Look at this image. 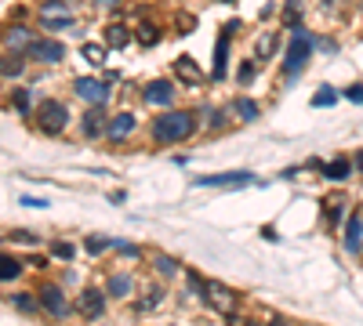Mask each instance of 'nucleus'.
<instances>
[{"label": "nucleus", "instance_id": "f257e3e1", "mask_svg": "<svg viewBox=\"0 0 363 326\" xmlns=\"http://www.w3.org/2000/svg\"><path fill=\"white\" fill-rule=\"evenodd\" d=\"M200 127V112L193 109H164L160 117L149 123V138L156 145H178L185 138H193Z\"/></svg>", "mask_w": 363, "mask_h": 326}, {"label": "nucleus", "instance_id": "f03ea898", "mask_svg": "<svg viewBox=\"0 0 363 326\" xmlns=\"http://www.w3.org/2000/svg\"><path fill=\"white\" fill-rule=\"evenodd\" d=\"M316 40H320V37H312L305 26L291 29V40H287V47H283V62H280L283 80H287V84H294V80L302 76V69L309 65L312 51H316Z\"/></svg>", "mask_w": 363, "mask_h": 326}, {"label": "nucleus", "instance_id": "7ed1b4c3", "mask_svg": "<svg viewBox=\"0 0 363 326\" xmlns=\"http://www.w3.org/2000/svg\"><path fill=\"white\" fill-rule=\"evenodd\" d=\"M37 127L47 138H58L62 130L69 127V105L58 102V98H44V102L37 105Z\"/></svg>", "mask_w": 363, "mask_h": 326}, {"label": "nucleus", "instance_id": "20e7f679", "mask_svg": "<svg viewBox=\"0 0 363 326\" xmlns=\"http://www.w3.org/2000/svg\"><path fill=\"white\" fill-rule=\"evenodd\" d=\"M196 189H247V185H258V174L251 171H222V174H200L193 178Z\"/></svg>", "mask_w": 363, "mask_h": 326}, {"label": "nucleus", "instance_id": "39448f33", "mask_svg": "<svg viewBox=\"0 0 363 326\" xmlns=\"http://www.w3.org/2000/svg\"><path fill=\"white\" fill-rule=\"evenodd\" d=\"M76 15H73V4L69 0H47L40 8V26L47 33H58V29H73Z\"/></svg>", "mask_w": 363, "mask_h": 326}, {"label": "nucleus", "instance_id": "423d86ee", "mask_svg": "<svg viewBox=\"0 0 363 326\" xmlns=\"http://www.w3.org/2000/svg\"><path fill=\"white\" fill-rule=\"evenodd\" d=\"M37 298H40V308H44L47 316H55V319H69L73 304H69L66 290H62L58 283H40V286H37Z\"/></svg>", "mask_w": 363, "mask_h": 326}, {"label": "nucleus", "instance_id": "0eeeda50", "mask_svg": "<svg viewBox=\"0 0 363 326\" xmlns=\"http://www.w3.org/2000/svg\"><path fill=\"white\" fill-rule=\"evenodd\" d=\"M73 94L81 98L84 105H105L109 102V84L102 76H76L73 80Z\"/></svg>", "mask_w": 363, "mask_h": 326}, {"label": "nucleus", "instance_id": "6e6552de", "mask_svg": "<svg viewBox=\"0 0 363 326\" xmlns=\"http://www.w3.org/2000/svg\"><path fill=\"white\" fill-rule=\"evenodd\" d=\"M138 130V117L135 112H117V117H109V127H105V141L109 145H128Z\"/></svg>", "mask_w": 363, "mask_h": 326}, {"label": "nucleus", "instance_id": "1a4fd4ad", "mask_svg": "<svg viewBox=\"0 0 363 326\" xmlns=\"http://www.w3.org/2000/svg\"><path fill=\"white\" fill-rule=\"evenodd\" d=\"M175 98H178V91L171 80H149V84L142 87V102L156 105V109H175Z\"/></svg>", "mask_w": 363, "mask_h": 326}, {"label": "nucleus", "instance_id": "9d476101", "mask_svg": "<svg viewBox=\"0 0 363 326\" xmlns=\"http://www.w3.org/2000/svg\"><path fill=\"white\" fill-rule=\"evenodd\" d=\"M105 298H109L105 290H99V286H87V290H81V298H76V312H81L87 323L102 319V312H105Z\"/></svg>", "mask_w": 363, "mask_h": 326}, {"label": "nucleus", "instance_id": "9b49d317", "mask_svg": "<svg viewBox=\"0 0 363 326\" xmlns=\"http://www.w3.org/2000/svg\"><path fill=\"white\" fill-rule=\"evenodd\" d=\"M203 301H208V304L214 308V312L233 316V312H236V301H240V293L229 290L226 283H208V298H203Z\"/></svg>", "mask_w": 363, "mask_h": 326}, {"label": "nucleus", "instance_id": "f8f14e48", "mask_svg": "<svg viewBox=\"0 0 363 326\" xmlns=\"http://www.w3.org/2000/svg\"><path fill=\"white\" fill-rule=\"evenodd\" d=\"M105 127H109L105 105H87V112L81 117V135L84 138H105Z\"/></svg>", "mask_w": 363, "mask_h": 326}, {"label": "nucleus", "instance_id": "ddd939ff", "mask_svg": "<svg viewBox=\"0 0 363 326\" xmlns=\"http://www.w3.org/2000/svg\"><path fill=\"white\" fill-rule=\"evenodd\" d=\"M29 58L44 62V65H58L62 58H66V44H58V40H33V47H29Z\"/></svg>", "mask_w": 363, "mask_h": 326}, {"label": "nucleus", "instance_id": "4468645a", "mask_svg": "<svg viewBox=\"0 0 363 326\" xmlns=\"http://www.w3.org/2000/svg\"><path fill=\"white\" fill-rule=\"evenodd\" d=\"M33 33L26 26H8L4 29V51H15V55H29V47H33Z\"/></svg>", "mask_w": 363, "mask_h": 326}, {"label": "nucleus", "instance_id": "2eb2a0df", "mask_svg": "<svg viewBox=\"0 0 363 326\" xmlns=\"http://www.w3.org/2000/svg\"><path fill=\"white\" fill-rule=\"evenodd\" d=\"M175 76L182 80V84H189V87H203L211 76H203L200 73V65L189 58V55H182V58H175Z\"/></svg>", "mask_w": 363, "mask_h": 326}, {"label": "nucleus", "instance_id": "dca6fc26", "mask_svg": "<svg viewBox=\"0 0 363 326\" xmlns=\"http://www.w3.org/2000/svg\"><path fill=\"white\" fill-rule=\"evenodd\" d=\"M229 76V33H222L214 44V65H211V80L214 84H222V80Z\"/></svg>", "mask_w": 363, "mask_h": 326}, {"label": "nucleus", "instance_id": "f3484780", "mask_svg": "<svg viewBox=\"0 0 363 326\" xmlns=\"http://www.w3.org/2000/svg\"><path fill=\"white\" fill-rule=\"evenodd\" d=\"M320 171H323L327 182H345V178H349V174L356 171V163H353V160H345V156H335L330 163H323Z\"/></svg>", "mask_w": 363, "mask_h": 326}, {"label": "nucleus", "instance_id": "a211bd4d", "mask_svg": "<svg viewBox=\"0 0 363 326\" xmlns=\"http://www.w3.org/2000/svg\"><path fill=\"white\" fill-rule=\"evenodd\" d=\"M131 272H113V275H109V283H105V293H109V298H113V301H120V298H128V293H131Z\"/></svg>", "mask_w": 363, "mask_h": 326}, {"label": "nucleus", "instance_id": "6ab92c4d", "mask_svg": "<svg viewBox=\"0 0 363 326\" xmlns=\"http://www.w3.org/2000/svg\"><path fill=\"white\" fill-rule=\"evenodd\" d=\"M360 239H363V218L349 214V221H345V250L360 254Z\"/></svg>", "mask_w": 363, "mask_h": 326}, {"label": "nucleus", "instance_id": "aec40b11", "mask_svg": "<svg viewBox=\"0 0 363 326\" xmlns=\"http://www.w3.org/2000/svg\"><path fill=\"white\" fill-rule=\"evenodd\" d=\"M131 40H135V33L124 26V22H109V26H105V44H109V47H128Z\"/></svg>", "mask_w": 363, "mask_h": 326}, {"label": "nucleus", "instance_id": "412c9836", "mask_svg": "<svg viewBox=\"0 0 363 326\" xmlns=\"http://www.w3.org/2000/svg\"><path fill=\"white\" fill-rule=\"evenodd\" d=\"M4 301H8L11 308H19L22 316H33V312H40V298H37V293H8Z\"/></svg>", "mask_w": 363, "mask_h": 326}, {"label": "nucleus", "instance_id": "4be33fe9", "mask_svg": "<svg viewBox=\"0 0 363 326\" xmlns=\"http://www.w3.org/2000/svg\"><path fill=\"white\" fill-rule=\"evenodd\" d=\"M338 98H341V91H338V87L323 84V87H316V94L309 98V105H312V109H330V105L338 102Z\"/></svg>", "mask_w": 363, "mask_h": 326}, {"label": "nucleus", "instance_id": "5701e85b", "mask_svg": "<svg viewBox=\"0 0 363 326\" xmlns=\"http://www.w3.org/2000/svg\"><path fill=\"white\" fill-rule=\"evenodd\" d=\"M153 268H156V275H164V280H171V275L185 272V268H182L171 254H156V257H153Z\"/></svg>", "mask_w": 363, "mask_h": 326}, {"label": "nucleus", "instance_id": "b1692460", "mask_svg": "<svg viewBox=\"0 0 363 326\" xmlns=\"http://www.w3.org/2000/svg\"><path fill=\"white\" fill-rule=\"evenodd\" d=\"M22 261L19 257H11V254H4V257H0V280H4V283H15V280H19V275H22Z\"/></svg>", "mask_w": 363, "mask_h": 326}, {"label": "nucleus", "instance_id": "393cba45", "mask_svg": "<svg viewBox=\"0 0 363 326\" xmlns=\"http://www.w3.org/2000/svg\"><path fill=\"white\" fill-rule=\"evenodd\" d=\"M81 55L91 62V65H105V55H109V44H94V40H87V44H81Z\"/></svg>", "mask_w": 363, "mask_h": 326}, {"label": "nucleus", "instance_id": "a878e982", "mask_svg": "<svg viewBox=\"0 0 363 326\" xmlns=\"http://www.w3.org/2000/svg\"><path fill=\"white\" fill-rule=\"evenodd\" d=\"M276 55V37H273V33H262V37L255 40V58L258 62H269Z\"/></svg>", "mask_w": 363, "mask_h": 326}, {"label": "nucleus", "instance_id": "bb28decb", "mask_svg": "<svg viewBox=\"0 0 363 326\" xmlns=\"http://www.w3.org/2000/svg\"><path fill=\"white\" fill-rule=\"evenodd\" d=\"M233 112H236V117H240L244 123L258 120V105L251 102V98H233Z\"/></svg>", "mask_w": 363, "mask_h": 326}, {"label": "nucleus", "instance_id": "cd10ccee", "mask_svg": "<svg viewBox=\"0 0 363 326\" xmlns=\"http://www.w3.org/2000/svg\"><path fill=\"white\" fill-rule=\"evenodd\" d=\"M0 73H4L8 80H19L22 73H26V62H22V55H4V69H0Z\"/></svg>", "mask_w": 363, "mask_h": 326}, {"label": "nucleus", "instance_id": "c85d7f7f", "mask_svg": "<svg viewBox=\"0 0 363 326\" xmlns=\"http://www.w3.org/2000/svg\"><path fill=\"white\" fill-rule=\"evenodd\" d=\"M51 257L73 261V257H76V243H69V239H51Z\"/></svg>", "mask_w": 363, "mask_h": 326}, {"label": "nucleus", "instance_id": "c756f323", "mask_svg": "<svg viewBox=\"0 0 363 326\" xmlns=\"http://www.w3.org/2000/svg\"><path fill=\"white\" fill-rule=\"evenodd\" d=\"M258 76V62H240V73H236V84L240 87H251Z\"/></svg>", "mask_w": 363, "mask_h": 326}, {"label": "nucleus", "instance_id": "7c9ffc66", "mask_svg": "<svg viewBox=\"0 0 363 326\" xmlns=\"http://www.w3.org/2000/svg\"><path fill=\"white\" fill-rule=\"evenodd\" d=\"M8 105H11L15 112H22V117H26V112H29V91H22V87H15V91L8 94Z\"/></svg>", "mask_w": 363, "mask_h": 326}, {"label": "nucleus", "instance_id": "2f4dec72", "mask_svg": "<svg viewBox=\"0 0 363 326\" xmlns=\"http://www.w3.org/2000/svg\"><path fill=\"white\" fill-rule=\"evenodd\" d=\"M283 26H291V29L302 26V8H298V0H287V8H283Z\"/></svg>", "mask_w": 363, "mask_h": 326}, {"label": "nucleus", "instance_id": "473e14b6", "mask_svg": "<svg viewBox=\"0 0 363 326\" xmlns=\"http://www.w3.org/2000/svg\"><path fill=\"white\" fill-rule=\"evenodd\" d=\"M135 37H138L142 44H146V47H153V44H160V29H156V26H149V22H142Z\"/></svg>", "mask_w": 363, "mask_h": 326}, {"label": "nucleus", "instance_id": "72a5a7b5", "mask_svg": "<svg viewBox=\"0 0 363 326\" xmlns=\"http://www.w3.org/2000/svg\"><path fill=\"white\" fill-rule=\"evenodd\" d=\"M84 243H87V254H94V257L105 254L109 247H113V239H105V236H87Z\"/></svg>", "mask_w": 363, "mask_h": 326}, {"label": "nucleus", "instance_id": "f704fd0d", "mask_svg": "<svg viewBox=\"0 0 363 326\" xmlns=\"http://www.w3.org/2000/svg\"><path fill=\"white\" fill-rule=\"evenodd\" d=\"M341 98H349L353 105H363V84H349V87L341 91Z\"/></svg>", "mask_w": 363, "mask_h": 326}, {"label": "nucleus", "instance_id": "c9c22d12", "mask_svg": "<svg viewBox=\"0 0 363 326\" xmlns=\"http://www.w3.org/2000/svg\"><path fill=\"white\" fill-rule=\"evenodd\" d=\"M113 250H120L124 257H142V250L135 247V243H124V239H113Z\"/></svg>", "mask_w": 363, "mask_h": 326}, {"label": "nucleus", "instance_id": "e433bc0d", "mask_svg": "<svg viewBox=\"0 0 363 326\" xmlns=\"http://www.w3.org/2000/svg\"><path fill=\"white\" fill-rule=\"evenodd\" d=\"M160 301H164V293H156V290H149V293H146V298H142V301H138V308H142V312H149V308H156V304H160Z\"/></svg>", "mask_w": 363, "mask_h": 326}, {"label": "nucleus", "instance_id": "4c0bfd02", "mask_svg": "<svg viewBox=\"0 0 363 326\" xmlns=\"http://www.w3.org/2000/svg\"><path fill=\"white\" fill-rule=\"evenodd\" d=\"M8 239H11V243H37V236L26 232V228H15V232H8Z\"/></svg>", "mask_w": 363, "mask_h": 326}, {"label": "nucleus", "instance_id": "58836bf2", "mask_svg": "<svg viewBox=\"0 0 363 326\" xmlns=\"http://www.w3.org/2000/svg\"><path fill=\"white\" fill-rule=\"evenodd\" d=\"M19 203L22 207H33V210H47V200H40V196H22Z\"/></svg>", "mask_w": 363, "mask_h": 326}, {"label": "nucleus", "instance_id": "ea45409f", "mask_svg": "<svg viewBox=\"0 0 363 326\" xmlns=\"http://www.w3.org/2000/svg\"><path fill=\"white\" fill-rule=\"evenodd\" d=\"M341 218H345V214H341V207H327V225H330V228H338Z\"/></svg>", "mask_w": 363, "mask_h": 326}, {"label": "nucleus", "instance_id": "a19ab883", "mask_svg": "<svg viewBox=\"0 0 363 326\" xmlns=\"http://www.w3.org/2000/svg\"><path fill=\"white\" fill-rule=\"evenodd\" d=\"M269 326H294V323H291V319H283V316H273V323H269Z\"/></svg>", "mask_w": 363, "mask_h": 326}, {"label": "nucleus", "instance_id": "79ce46f5", "mask_svg": "<svg viewBox=\"0 0 363 326\" xmlns=\"http://www.w3.org/2000/svg\"><path fill=\"white\" fill-rule=\"evenodd\" d=\"M99 8H113V4H120V0H94Z\"/></svg>", "mask_w": 363, "mask_h": 326}, {"label": "nucleus", "instance_id": "37998d69", "mask_svg": "<svg viewBox=\"0 0 363 326\" xmlns=\"http://www.w3.org/2000/svg\"><path fill=\"white\" fill-rule=\"evenodd\" d=\"M353 163H356V171L363 174V153H356V160H353Z\"/></svg>", "mask_w": 363, "mask_h": 326}, {"label": "nucleus", "instance_id": "c03bdc74", "mask_svg": "<svg viewBox=\"0 0 363 326\" xmlns=\"http://www.w3.org/2000/svg\"><path fill=\"white\" fill-rule=\"evenodd\" d=\"M244 326H262V323H244Z\"/></svg>", "mask_w": 363, "mask_h": 326}, {"label": "nucleus", "instance_id": "a18cd8bd", "mask_svg": "<svg viewBox=\"0 0 363 326\" xmlns=\"http://www.w3.org/2000/svg\"><path fill=\"white\" fill-rule=\"evenodd\" d=\"M222 4H233V0H222Z\"/></svg>", "mask_w": 363, "mask_h": 326}]
</instances>
